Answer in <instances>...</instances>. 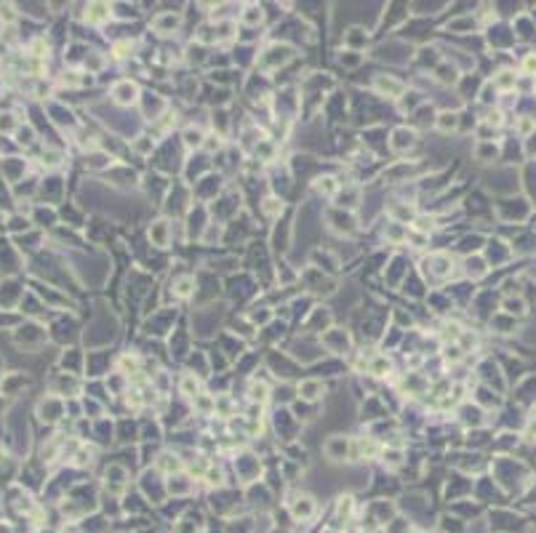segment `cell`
Returning <instances> with one entry per match:
<instances>
[{
    "label": "cell",
    "mask_w": 536,
    "mask_h": 533,
    "mask_svg": "<svg viewBox=\"0 0 536 533\" xmlns=\"http://www.w3.org/2000/svg\"><path fill=\"white\" fill-rule=\"evenodd\" d=\"M136 86L134 83H118L115 86V101L118 104H134L136 101Z\"/></svg>",
    "instance_id": "1"
},
{
    "label": "cell",
    "mask_w": 536,
    "mask_h": 533,
    "mask_svg": "<svg viewBox=\"0 0 536 533\" xmlns=\"http://www.w3.org/2000/svg\"><path fill=\"white\" fill-rule=\"evenodd\" d=\"M376 88L381 91V93H390V99H395V96H400L403 93V83H398V80H392V78H376Z\"/></svg>",
    "instance_id": "2"
},
{
    "label": "cell",
    "mask_w": 536,
    "mask_h": 533,
    "mask_svg": "<svg viewBox=\"0 0 536 533\" xmlns=\"http://www.w3.org/2000/svg\"><path fill=\"white\" fill-rule=\"evenodd\" d=\"M325 453H328L331 459H342L347 453V440H344V437H336V440H331L328 445H325Z\"/></svg>",
    "instance_id": "3"
},
{
    "label": "cell",
    "mask_w": 536,
    "mask_h": 533,
    "mask_svg": "<svg viewBox=\"0 0 536 533\" xmlns=\"http://www.w3.org/2000/svg\"><path fill=\"white\" fill-rule=\"evenodd\" d=\"M149 238L155 240V245H166V238H168V224H166V221H155V227L149 230Z\"/></svg>",
    "instance_id": "4"
},
{
    "label": "cell",
    "mask_w": 536,
    "mask_h": 533,
    "mask_svg": "<svg viewBox=\"0 0 536 533\" xmlns=\"http://www.w3.org/2000/svg\"><path fill=\"white\" fill-rule=\"evenodd\" d=\"M459 125V117L453 115V112H443L440 117H438V128L443 134H448V131H453V128Z\"/></svg>",
    "instance_id": "5"
},
{
    "label": "cell",
    "mask_w": 536,
    "mask_h": 533,
    "mask_svg": "<svg viewBox=\"0 0 536 533\" xmlns=\"http://www.w3.org/2000/svg\"><path fill=\"white\" fill-rule=\"evenodd\" d=\"M182 395H187V397H197V395H200V384H197L195 376H184L182 378Z\"/></svg>",
    "instance_id": "6"
},
{
    "label": "cell",
    "mask_w": 536,
    "mask_h": 533,
    "mask_svg": "<svg viewBox=\"0 0 536 533\" xmlns=\"http://www.w3.org/2000/svg\"><path fill=\"white\" fill-rule=\"evenodd\" d=\"M299 392H301V397H307V400H315L320 392H323V387L318 384V382H304L299 387Z\"/></svg>",
    "instance_id": "7"
},
{
    "label": "cell",
    "mask_w": 536,
    "mask_h": 533,
    "mask_svg": "<svg viewBox=\"0 0 536 533\" xmlns=\"http://www.w3.org/2000/svg\"><path fill=\"white\" fill-rule=\"evenodd\" d=\"M494 83H496V86L502 88V91L515 88V75H512V72H499V75L494 78Z\"/></svg>",
    "instance_id": "8"
},
{
    "label": "cell",
    "mask_w": 536,
    "mask_h": 533,
    "mask_svg": "<svg viewBox=\"0 0 536 533\" xmlns=\"http://www.w3.org/2000/svg\"><path fill=\"white\" fill-rule=\"evenodd\" d=\"M184 141H187V147H200L203 144V134L197 131V128H187V131H184Z\"/></svg>",
    "instance_id": "9"
},
{
    "label": "cell",
    "mask_w": 536,
    "mask_h": 533,
    "mask_svg": "<svg viewBox=\"0 0 536 533\" xmlns=\"http://www.w3.org/2000/svg\"><path fill=\"white\" fill-rule=\"evenodd\" d=\"M176 24H179V16H163V19L155 21V27H158L160 32H168V30H173Z\"/></svg>",
    "instance_id": "10"
},
{
    "label": "cell",
    "mask_w": 536,
    "mask_h": 533,
    "mask_svg": "<svg viewBox=\"0 0 536 533\" xmlns=\"http://www.w3.org/2000/svg\"><path fill=\"white\" fill-rule=\"evenodd\" d=\"M88 11H91V14H88V21H101L104 16H107V14H110V11H107V6H101V3H96V6H91Z\"/></svg>",
    "instance_id": "11"
},
{
    "label": "cell",
    "mask_w": 536,
    "mask_h": 533,
    "mask_svg": "<svg viewBox=\"0 0 536 533\" xmlns=\"http://www.w3.org/2000/svg\"><path fill=\"white\" fill-rule=\"evenodd\" d=\"M251 400L253 402H264L267 400V387L264 384H253L251 387Z\"/></svg>",
    "instance_id": "12"
},
{
    "label": "cell",
    "mask_w": 536,
    "mask_h": 533,
    "mask_svg": "<svg viewBox=\"0 0 536 533\" xmlns=\"http://www.w3.org/2000/svg\"><path fill=\"white\" fill-rule=\"evenodd\" d=\"M246 11H248V14H243V19H246L248 24H256V21H262V8H256V6H248Z\"/></svg>",
    "instance_id": "13"
},
{
    "label": "cell",
    "mask_w": 536,
    "mask_h": 533,
    "mask_svg": "<svg viewBox=\"0 0 536 533\" xmlns=\"http://www.w3.org/2000/svg\"><path fill=\"white\" fill-rule=\"evenodd\" d=\"M390 368V363H387V358H376L374 360V365H371V373H376V376H384V371Z\"/></svg>",
    "instance_id": "14"
},
{
    "label": "cell",
    "mask_w": 536,
    "mask_h": 533,
    "mask_svg": "<svg viewBox=\"0 0 536 533\" xmlns=\"http://www.w3.org/2000/svg\"><path fill=\"white\" fill-rule=\"evenodd\" d=\"M523 69L531 75V78H536V54H528L526 59H523Z\"/></svg>",
    "instance_id": "15"
},
{
    "label": "cell",
    "mask_w": 536,
    "mask_h": 533,
    "mask_svg": "<svg viewBox=\"0 0 536 533\" xmlns=\"http://www.w3.org/2000/svg\"><path fill=\"white\" fill-rule=\"evenodd\" d=\"M504 307H507V312H512V315H523V312H526V304H523L520 299H515V301L509 299Z\"/></svg>",
    "instance_id": "16"
},
{
    "label": "cell",
    "mask_w": 536,
    "mask_h": 533,
    "mask_svg": "<svg viewBox=\"0 0 536 533\" xmlns=\"http://www.w3.org/2000/svg\"><path fill=\"white\" fill-rule=\"evenodd\" d=\"M494 155H496V147L494 144H483L480 149H477V158H483V160L486 158H494Z\"/></svg>",
    "instance_id": "17"
},
{
    "label": "cell",
    "mask_w": 536,
    "mask_h": 533,
    "mask_svg": "<svg viewBox=\"0 0 536 533\" xmlns=\"http://www.w3.org/2000/svg\"><path fill=\"white\" fill-rule=\"evenodd\" d=\"M392 216H398V219H411L414 211H411V208H392Z\"/></svg>",
    "instance_id": "18"
},
{
    "label": "cell",
    "mask_w": 536,
    "mask_h": 533,
    "mask_svg": "<svg viewBox=\"0 0 536 533\" xmlns=\"http://www.w3.org/2000/svg\"><path fill=\"white\" fill-rule=\"evenodd\" d=\"M531 128H533V120H528V117H526V120H520V134H523V136H526Z\"/></svg>",
    "instance_id": "19"
}]
</instances>
